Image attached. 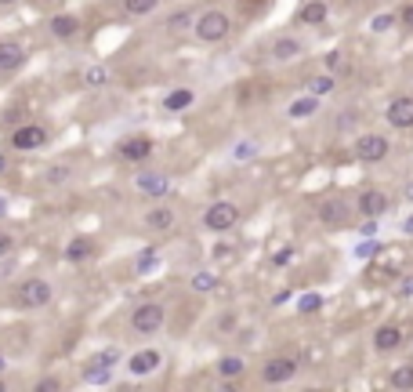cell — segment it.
<instances>
[{
	"label": "cell",
	"instance_id": "d6a6232c",
	"mask_svg": "<svg viewBox=\"0 0 413 392\" xmlns=\"http://www.w3.org/2000/svg\"><path fill=\"white\" fill-rule=\"evenodd\" d=\"M36 389H40V392H55V389H62V382H58V378H44V382H36Z\"/></svg>",
	"mask_w": 413,
	"mask_h": 392
},
{
	"label": "cell",
	"instance_id": "f6af8a7d",
	"mask_svg": "<svg viewBox=\"0 0 413 392\" xmlns=\"http://www.w3.org/2000/svg\"><path fill=\"white\" fill-rule=\"evenodd\" d=\"M4 371H8V360H4V356H0V374H4Z\"/></svg>",
	"mask_w": 413,
	"mask_h": 392
},
{
	"label": "cell",
	"instance_id": "ffe728a7",
	"mask_svg": "<svg viewBox=\"0 0 413 392\" xmlns=\"http://www.w3.org/2000/svg\"><path fill=\"white\" fill-rule=\"evenodd\" d=\"M66 258H69V262L95 258V240H91V236H73L69 244H66Z\"/></svg>",
	"mask_w": 413,
	"mask_h": 392
},
{
	"label": "cell",
	"instance_id": "ee69618b",
	"mask_svg": "<svg viewBox=\"0 0 413 392\" xmlns=\"http://www.w3.org/2000/svg\"><path fill=\"white\" fill-rule=\"evenodd\" d=\"M11 4H19V0H0V8H11Z\"/></svg>",
	"mask_w": 413,
	"mask_h": 392
},
{
	"label": "cell",
	"instance_id": "484cf974",
	"mask_svg": "<svg viewBox=\"0 0 413 392\" xmlns=\"http://www.w3.org/2000/svg\"><path fill=\"white\" fill-rule=\"evenodd\" d=\"M160 8V0H123V11L131 19H141V15H152Z\"/></svg>",
	"mask_w": 413,
	"mask_h": 392
},
{
	"label": "cell",
	"instance_id": "74e56055",
	"mask_svg": "<svg viewBox=\"0 0 413 392\" xmlns=\"http://www.w3.org/2000/svg\"><path fill=\"white\" fill-rule=\"evenodd\" d=\"M228 255H232L228 244H217V247H214V262H222V258H228Z\"/></svg>",
	"mask_w": 413,
	"mask_h": 392
},
{
	"label": "cell",
	"instance_id": "ba28073f",
	"mask_svg": "<svg viewBox=\"0 0 413 392\" xmlns=\"http://www.w3.org/2000/svg\"><path fill=\"white\" fill-rule=\"evenodd\" d=\"M160 367H163L160 349H141V352H134V356L127 360V374L131 378H149V374H156Z\"/></svg>",
	"mask_w": 413,
	"mask_h": 392
},
{
	"label": "cell",
	"instance_id": "b9f144b4",
	"mask_svg": "<svg viewBox=\"0 0 413 392\" xmlns=\"http://www.w3.org/2000/svg\"><path fill=\"white\" fill-rule=\"evenodd\" d=\"M403 233H410V236H413V214H410V218L403 222Z\"/></svg>",
	"mask_w": 413,
	"mask_h": 392
},
{
	"label": "cell",
	"instance_id": "5bb4252c",
	"mask_svg": "<svg viewBox=\"0 0 413 392\" xmlns=\"http://www.w3.org/2000/svg\"><path fill=\"white\" fill-rule=\"evenodd\" d=\"M174 218H178L174 207L156 204V207L145 211V218H141V222H145V229H152V233H171V229H174Z\"/></svg>",
	"mask_w": 413,
	"mask_h": 392
},
{
	"label": "cell",
	"instance_id": "7402d4cb",
	"mask_svg": "<svg viewBox=\"0 0 413 392\" xmlns=\"http://www.w3.org/2000/svg\"><path fill=\"white\" fill-rule=\"evenodd\" d=\"M327 4H322V0H308V4L298 11V22H305V26H322V22H327Z\"/></svg>",
	"mask_w": 413,
	"mask_h": 392
},
{
	"label": "cell",
	"instance_id": "d6986e66",
	"mask_svg": "<svg viewBox=\"0 0 413 392\" xmlns=\"http://www.w3.org/2000/svg\"><path fill=\"white\" fill-rule=\"evenodd\" d=\"M319 113V95H301V98H294V102L287 106V117L290 120H308V117H316Z\"/></svg>",
	"mask_w": 413,
	"mask_h": 392
},
{
	"label": "cell",
	"instance_id": "52a82bcc",
	"mask_svg": "<svg viewBox=\"0 0 413 392\" xmlns=\"http://www.w3.org/2000/svg\"><path fill=\"white\" fill-rule=\"evenodd\" d=\"M294 374H298V360L294 356H272L261 367V382L265 385H283V382H290Z\"/></svg>",
	"mask_w": 413,
	"mask_h": 392
},
{
	"label": "cell",
	"instance_id": "4dcf8cb0",
	"mask_svg": "<svg viewBox=\"0 0 413 392\" xmlns=\"http://www.w3.org/2000/svg\"><path fill=\"white\" fill-rule=\"evenodd\" d=\"M11 251H15V236H11V233H4V229H0V258H8V255H11Z\"/></svg>",
	"mask_w": 413,
	"mask_h": 392
},
{
	"label": "cell",
	"instance_id": "30bf717a",
	"mask_svg": "<svg viewBox=\"0 0 413 392\" xmlns=\"http://www.w3.org/2000/svg\"><path fill=\"white\" fill-rule=\"evenodd\" d=\"M348 218H352V207H348L341 196H330V200H322V204H319V222L330 225V229L348 225Z\"/></svg>",
	"mask_w": 413,
	"mask_h": 392
},
{
	"label": "cell",
	"instance_id": "9c48e42d",
	"mask_svg": "<svg viewBox=\"0 0 413 392\" xmlns=\"http://www.w3.org/2000/svg\"><path fill=\"white\" fill-rule=\"evenodd\" d=\"M116 153H120L127 163H145L152 157V138L149 135H131V138H123V142L116 146Z\"/></svg>",
	"mask_w": 413,
	"mask_h": 392
},
{
	"label": "cell",
	"instance_id": "9a60e30c",
	"mask_svg": "<svg viewBox=\"0 0 413 392\" xmlns=\"http://www.w3.org/2000/svg\"><path fill=\"white\" fill-rule=\"evenodd\" d=\"M25 66V47L19 41H0V73H15Z\"/></svg>",
	"mask_w": 413,
	"mask_h": 392
},
{
	"label": "cell",
	"instance_id": "5b68a950",
	"mask_svg": "<svg viewBox=\"0 0 413 392\" xmlns=\"http://www.w3.org/2000/svg\"><path fill=\"white\" fill-rule=\"evenodd\" d=\"M51 295H55L51 280L33 276V280H25V284L19 287V305H22V309H44V305H51Z\"/></svg>",
	"mask_w": 413,
	"mask_h": 392
},
{
	"label": "cell",
	"instance_id": "603a6c76",
	"mask_svg": "<svg viewBox=\"0 0 413 392\" xmlns=\"http://www.w3.org/2000/svg\"><path fill=\"white\" fill-rule=\"evenodd\" d=\"M301 41L298 36H279V41L272 44V58H279V62H287V58H298L301 55Z\"/></svg>",
	"mask_w": 413,
	"mask_h": 392
},
{
	"label": "cell",
	"instance_id": "7dc6e473",
	"mask_svg": "<svg viewBox=\"0 0 413 392\" xmlns=\"http://www.w3.org/2000/svg\"><path fill=\"white\" fill-rule=\"evenodd\" d=\"M4 389H8V385H4V382H0V392H4Z\"/></svg>",
	"mask_w": 413,
	"mask_h": 392
},
{
	"label": "cell",
	"instance_id": "d590c367",
	"mask_svg": "<svg viewBox=\"0 0 413 392\" xmlns=\"http://www.w3.org/2000/svg\"><path fill=\"white\" fill-rule=\"evenodd\" d=\"M399 22H403V26H410V30H413V4H406L403 11H399Z\"/></svg>",
	"mask_w": 413,
	"mask_h": 392
},
{
	"label": "cell",
	"instance_id": "8d00e7d4",
	"mask_svg": "<svg viewBox=\"0 0 413 392\" xmlns=\"http://www.w3.org/2000/svg\"><path fill=\"white\" fill-rule=\"evenodd\" d=\"M152 262H156V251H149V255H145V258L138 262V273H145V269H152Z\"/></svg>",
	"mask_w": 413,
	"mask_h": 392
},
{
	"label": "cell",
	"instance_id": "e0dca14e",
	"mask_svg": "<svg viewBox=\"0 0 413 392\" xmlns=\"http://www.w3.org/2000/svg\"><path fill=\"white\" fill-rule=\"evenodd\" d=\"M196 106V91L192 87H174V91L163 95V113H185Z\"/></svg>",
	"mask_w": 413,
	"mask_h": 392
},
{
	"label": "cell",
	"instance_id": "2e32d148",
	"mask_svg": "<svg viewBox=\"0 0 413 392\" xmlns=\"http://www.w3.org/2000/svg\"><path fill=\"white\" fill-rule=\"evenodd\" d=\"M384 211H388V196H384L381 189H366V193H359V214H363V218H381Z\"/></svg>",
	"mask_w": 413,
	"mask_h": 392
},
{
	"label": "cell",
	"instance_id": "8fae6325",
	"mask_svg": "<svg viewBox=\"0 0 413 392\" xmlns=\"http://www.w3.org/2000/svg\"><path fill=\"white\" fill-rule=\"evenodd\" d=\"M116 363H120V352H116V349H106V352H98V356L87 363L84 378H87V382H106V378L113 374Z\"/></svg>",
	"mask_w": 413,
	"mask_h": 392
},
{
	"label": "cell",
	"instance_id": "6da1fadb",
	"mask_svg": "<svg viewBox=\"0 0 413 392\" xmlns=\"http://www.w3.org/2000/svg\"><path fill=\"white\" fill-rule=\"evenodd\" d=\"M192 33H196V41H203V44H222L232 33V15L222 8H206L203 15H196V22H192Z\"/></svg>",
	"mask_w": 413,
	"mask_h": 392
},
{
	"label": "cell",
	"instance_id": "277c9868",
	"mask_svg": "<svg viewBox=\"0 0 413 392\" xmlns=\"http://www.w3.org/2000/svg\"><path fill=\"white\" fill-rule=\"evenodd\" d=\"M163 323H167V305H160V301H141L131 312V327L138 334H156Z\"/></svg>",
	"mask_w": 413,
	"mask_h": 392
},
{
	"label": "cell",
	"instance_id": "f1b7e54d",
	"mask_svg": "<svg viewBox=\"0 0 413 392\" xmlns=\"http://www.w3.org/2000/svg\"><path fill=\"white\" fill-rule=\"evenodd\" d=\"M333 84H338V80H333L330 73H327V77H316L312 84H308V91H312V95H330V91H333Z\"/></svg>",
	"mask_w": 413,
	"mask_h": 392
},
{
	"label": "cell",
	"instance_id": "3957f363",
	"mask_svg": "<svg viewBox=\"0 0 413 392\" xmlns=\"http://www.w3.org/2000/svg\"><path fill=\"white\" fill-rule=\"evenodd\" d=\"M47 128L44 124H19V128H11L8 135V146L19 149V153H33V149H44L47 146Z\"/></svg>",
	"mask_w": 413,
	"mask_h": 392
},
{
	"label": "cell",
	"instance_id": "cb8c5ba5",
	"mask_svg": "<svg viewBox=\"0 0 413 392\" xmlns=\"http://www.w3.org/2000/svg\"><path fill=\"white\" fill-rule=\"evenodd\" d=\"M243 371H247V360H243V356H222V360H217V374H222L225 382L243 378Z\"/></svg>",
	"mask_w": 413,
	"mask_h": 392
},
{
	"label": "cell",
	"instance_id": "7bdbcfd3",
	"mask_svg": "<svg viewBox=\"0 0 413 392\" xmlns=\"http://www.w3.org/2000/svg\"><path fill=\"white\" fill-rule=\"evenodd\" d=\"M4 168H8V157H4V149H0V174H4Z\"/></svg>",
	"mask_w": 413,
	"mask_h": 392
},
{
	"label": "cell",
	"instance_id": "e575fe53",
	"mask_svg": "<svg viewBox=\"0 0 413 392\" xmlns=\"http://www.w3.org/2000/svg\"><path fill=\"white\" fill-rule=\"evenodd\" d=\"M392 22H395V15H377V19H373V30L381 33V30H388Z\"/></svg>",
	"mask_w": 413,
	"mask_h": 392
},
{
	"label": "cell",
	"instance_id": "ac0fdd59",
	"mask_svg": "<svg viewBox=\"0 0 413 392\" xmlns=\"http://www.w3.org/2000/svg\"><path fill=\"white\" fill-rule=\"evenodd\" d=\"M399 345H403V331H399L395 323H384L373 331V349L377 352H395Z\"/></svg>",
	"mask_w": 413,
	"mask_h": 392
},
{
	"label": "cell",
	"instance_id": "7a4b0ae2",
	"mask_svg": "<svg viewBox=\"0 0 413 392\" xmlns=\"http://www.w3.org/2000/svg\"><path fill=\"white\" fill-rule=\"evenodd\" d=\"M236 225H239V207L232 200H214L203 211V229H211V233H232Z\"/></svg>",
	"mask_w": 413,
	"mask_h": 392
},
{
	"label": "cell",
	"instance_id": "8992f818",
	"mask_svg": "<svg viewBox=\"0 0 413 392\" xmlns=\"http://www.w3.org/2000/svg\"><path fill=\"white\" fill-rule=\"evenodd\" d=\"M388 138H384V135H359L355 138V160L359 163H381L384 157H388Z\"/></svg>",
	"mask_w": 413,
	"mask_h": 392
},
{
	"label": "cell",
	"instance_id": "7c38bea8",
	"mask_svg": "<svg viewBox=\"0 0 413 392\" xmlns=\"http://www.w3.org/2000/svg\"><path fill=\"white\" fill-rule=\"evenodd\" d=\"M51 26V36H58V41H73L76 33H80V15H73V11H58V15L47 19Z\"/></svg>",
	"mask_w": 413,
	"mask_h": 392
},
{
	"label": "cell",
	"instance_id": "1f68e13d",
	"mask_svg": "<svg viewBox=\"0 0 413 392\" xmlns=\"http://www.w3.org/2000/svg\"><path fill=\"white\" fill-rule=\"evenodd\" d=\"M66 178H69V168H51L47 171V182L51 185H58V182H66Z\"/></svg>",
	"mask_w": 413,
	"mask_h": 392
},
{
	"label": "cell",
	"instance_id": "4316f807",
	"mask_svg": "<svg viewBox=\"0 0 413 392\" xmlns=\"http://www.w3.org/2000/svg\"><path fill=\"white\" fill-rule=\"evenodd\" d=\"M388 385H392V389H413V363L395 367L392 378H388Z\"/></svg>",
	"mask_w": 413,
	"mask_h": 392
},
{
	"label": "cell",
	"instance_id": "f546056e",
	"mask_svg": "<svg viewBox=\"0 0 413 392\" xmlns=\"http://www.w3.org/2000/svg\"><path fill=\"white\" fill-rule=\"evenodd\" d=\"M319 309H322V298H319V295H305V298L298 301V312H305V316H308V312H319Z\"/></svg>",
	"mask_w": 413,
	"mask_h": 392
},
{
	"label": "cell",
	"instance_id": "ab89813d",
	"mask_svg": "<svg viewBox=\"0 0 413 392\" xmlns=\"http://www.w3.org/2000/svg\"><path fill=\"white\" fill-rule=\"evenodd\" d=\"M355 255H359V258H370V255H377V244H363V247L355 251Z\"/></svg>",
	"mask_w": 413,
	"mask_h": 392
},
{
	"label": "cell",
	"instance_id": "44dd1931",
	"mask_svg": "<svg viewBox=\"0 0 413 392\" xmlns=\"http://www.w3.org/2000/svg\"><path fill=\"white\" fill-rule=\"evenodd\" d=\"M138 189L145 196H167V189H171V178H163V174H138Z\"/></svg>",
	"mask_w": 413,
	"mask_h": 392
},
{
	"label": "cell",
	"instance_id": "83f0119b",
	"mask_svg": "<svg viewBox=\"0 0 413 392\" xmlns=\"http://www.w3.org/2000/svg\"><path fill=\"white\" fill-rule=\"evenodd\" d=\"M214 287H217L214 273H196V276H192V290H203V295H206V290H214Z\"/></svg>",
	"mask_w": 413,
	"mask_h": 392
},
{
	"label": "cell",
	"instance_id": "f35d334b",
	"mask_svg": "<svg viewBox=\"0 0 413 392\" xmlns=\"http://www.w3.org/2000/svg\"><path fill=\"white\" fill-rule=\"evenodd\" d=\"M232 327H236V316H222L217 320V331H232Z\"/></svg>",
	"mask_w": 413,
	"mask_h": 392
},
{
	"label": "cell",
	"instance_id": "4fadbf2b",
	"mask_svg": "<svg viewBox=\"0 0 413 392\" xmlns=\"http://www.w3.org/2000/svg\"><path fill=\"white\" fill-rule=\"evenodd\" d=\"M388 124L399 131L413 128V95H399L395 102L388 106Z\"/></svg>",
	"mask_w": 413,
	"mask_h": 392
},
{
	"label": "cell",
	"instance_id": "bcb514c9",
	"mask_svg": "<svg viewBox=\"0 0 413 392\" xmlns=\"http://www.w3.org/2000/svg\"><path fill=\"white\" fill-rule=\"evenodd\" d=\"M406 196H410V200H413V182H410V185H406Z\"/></svg>",
	"mask_w": 413,
	"mask_h": 392
},
{
	"label": "cell",
	"instance_id": "836d02e7",
	"mask_svg": "<svg viewBox=\"0 0 413 392\" xmlns=\"http://www.w3.org/2000/svg\"><path fill=\"white\" fill-rule=\"evenodd\" d=\"M290 258H294V247H283L279 255H272V265H287Z\"/></svg>",
	"mask_w": 413,
	"mask_h": 392
},
{
	"label": "cell",
	"instance_id": "d4e9b609",
	"mask_svg": "<svg viewBox=\"0 0 413 392\" xmlns=\"http://www.w3.org/2000/svg\"><path fill=\"white\" fill-rule=\"evenodd\" d=\"M80 80H84L87 87H106V84L113 80V73H109L106 66H87V69L80 73Z\"/></svg>",
	"mask_w": 413,
	"mask_h": 392
},
{
	"label": "cell",
	"instance_id": "60d3db41",
	"mask_svg": "<svg viewBox=\"0 0 413 392\" xmlns=\"http://www.w3.org/2000/svg\"><path fill=\"white\" fill-rule=\"evenodd\" d=\"M327 66L338 69V66H344V62H341V55H327Z\"/></svg>",
	"mask_w": 413,
	"mask_h": 392
}]
</instances>
